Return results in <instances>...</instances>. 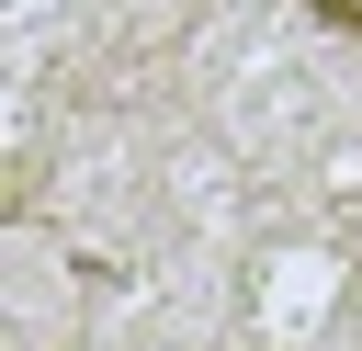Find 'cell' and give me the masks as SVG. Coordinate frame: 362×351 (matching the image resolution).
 Here are the masks:
<instances>
[{
  "label": "cell",
  "instance_id": "obj_1",
  "mask_svg": "<svg viewBox=\"0 0 362 351\" xmlns=\"http://www.w3.org/2000/svg\"><path fill=\"white\" fill-rule=\"evenodd\" d=\"M305 23H317V34H339V45H362V0H305Z\"/></svg>",
  "mask_w": 362,
  "mask_h": 351
}]
</instances>
